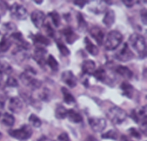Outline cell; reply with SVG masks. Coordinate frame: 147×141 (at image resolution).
<instances>
[{"label":"cell","mask_w":147,"mask_h":141,"mask_svg":"<svg viewBox=\"0 0 147 141\" xmlns=\"http://www.w3.org/2000/svg\"><path fill=\"white\" fill-rule=\"evenodd\" d=\"M36 71L34 68L28 66V68H26L25 71L20 74V79L24 86H27L32 90H36L40 89L42 86V81L40 79L34 77Z\"/></svg>","instance_id":"1"},{"label":"cell","mask_w":147,"mask_h":141,"mask_svg":"<svg viewBox=\"0 0 147 141\" xmlns=\"http://www.w3.org/2000/svg\"><path fill=\"white\" fill-rule=\"evenodd\" d=\"M129 42L131 46L137 52L141 58L146 57V40L143 35L138 33H134L129 37Z\"/></svg>","instance_id":"2"},{"label":"cell","mask_w":147,"mask_h":141,"mask_svg":"<svg viewBox=\"0 0 147 141\" xmlns=\"http://www.w3.org/2000/svg\"><path fill=\"white\" fill-rule=\"evenodd\" d=\"M123 41V35L118 30H111L108 34L105 42V47L107 50H114L119 47Z\"/></svg>","instance_id":"3"},{"label":"cell","mask_w":147,"mask_h":141,"mask_svg":"<svg viewBox=\"0 0 147 141\" xmlns=\"http://www.w3.org/2000/svg\"><path fill=\"white\" fill-rule=\"evenodd\" d=\"M106 115L109 120L115 125H121L127 117V113L126 111L116 106L110 108Z\"/></svg>","instance_id":"4"},{"label":"cell","mask_w":147,"mask_h":141,"mask_svg":"<svg viewBox=\"0 0 147 141\" xmlns=\"http://www.w3.org/2000/svg\"><path fill=\"white\" fill-rule=\"evenodd\" d=\"M8 133L11 138H15L19 140L24 141L27 140L32 135V129L30 125H23L21 127L15 129H9Z\"/></svg>","instance_id":"5"},{"label":"cell","mask_w":147,"mask_h":141,"mask_svg":"<svg viewBox=\"0 0 147 141\" xmlns=\"http://www.w3.org/2000/svg\"><path fill=\"white\" fill-rule=\"evenodd\" d=\"M114 58L121 62H128L134 58V54L129 47L127 43H123V45L115 53Z\"/></svg>","instance_id":"6"},{"label":"cell","mask_w":147,"mask_h":141,"mask_svg":"<svg viewBox=\"0 0 147 141\" xmlns=\"http://www.w3.org/2000/svg\"><path fill=\"white\" fill-rule=\"evenodd\" d=\"M11 17L18 20H24L27 17V11L22 5L14 3L9 7Z\"/></svg>","instance_id":"7"},{"label":"cell","mask_w":147,"mask_h":141,"mask_svg":"<svg viewBox=\"0 0 147 141\" xmlns=\"http://www.w3.org/2000/svg\"><path fill=\"white\" fill-rule=\"evenodd\" d=\"M88 124L91 129L96 132H102L106 127V119L101 117H93L88 118Z\"/></svg>","instance_id":"8"},{"label":"cell","mask_w":147,"mask_h":141,"mask_svg":"<svg viewBox=\"0 0 147 141\" xmlns=\"http://www.w3.org/2000/svg\"><path fill=\"white\" fill-rule=\"evenodd\" d=\"M61 80L70 89L76 87L77 85V78L72 70H67L63 71L61 75Z\"/></svg>","instance_id":"9"},{"label":"cell","mask_w":147,"mask_h":141,"mask_svg":"<svg viewBox=\"0 0 147 141\" xmlns=\"http://www.w3.org/2000/svg\"><path fill=\"white\" fill-rule=\"evenodd\" d=\"M32 22L37 28L40 29L44 25L45 20V14L43 12L40 10L36 9L31 13L30 15Z\"/></svg>","instance_id":"10"},{"label":"cell","mask_w":147,"mask_h":141,"mask_svg":"<svg viewBox=\"0 0 147 141\" xmlns=\"http://www.w3.org/2000/svg\"><path fill=\"white\" fill-rule=\"evenodd\" d=\"M46 54L47 50L45 47H36L32 58L39 66L44 67L46 64Z\"/></svg>","instance_id":"11"},{"label":"cell","mask_w":147,"mask_h":141,"mask_svg":"<svg viewBox=\"0 0 147 141\" xmlns=\"http://www.w3.org/2000/svg\"><path fill=\"white\" fill-rule=\"evenodd\" d=\"M23 107V103L21 99L17 96H13L10 98L9 101L8 109L13 113H19L21 112Z\"/></svg>","instance_id":"12"},{"label":"cell","mask_w":147,"mask_h":141,"mask_svg":"<svg viewBox=\"0 0 147 141\" xmlns=\"http://www.w3.org/2000/svg\"><path fill=\"white\" fill-rule=\"evenodd\" d=\"M31 39L34 45H36V47H45L49 45L50 43V40L40 33L32 34L31 35Z\"/></svg>","instance_id":"13"},{"label":"cell","mask_w":147,"mask_h":141,"mask_svg":"<svg viewBox=\"0 0 147 141\" xmlns=\"http://www.w3.org/2000/svg\"><path fill=\"white\" fill-rule=\"evenodd\" d=\"M90 34L91 37L96 41L98 45H101L103 43L104 40L105 34L102 29L99 27H93L90 29Z\"/></svg>","instance_id":"14"},{"label":"cell","mask_w":147,"mask_h":141,"mask_svg":"<svg viewBox=\"0 0 147 141\" xmlns=\"http://www.w3.org/2000/svg\"><path fill=\"white\" fill-rule=\"evenodd\" d=\"M96 63L93 60H84L81 65L82 73L84 75H93L96 70Z\"/></svg>","instance_id":"15"},{"label":"cell","mask_w":147,"mask_h":141,"mask_svg":"<svg viewBox=\"0 0 147 141\" xmlns=\"http://www.w3.org/2000/svg\"><path fill=\"white\" fill-rule=\"evenodd\" d=\"M62 33L64 35V37H65V40L67 41V43L70 45L74 43L79 37L78 35L70 27L63 29L62 30Z\"/></svg>","instance_id":"16"},{"label":"cell","mask_w":147,"mask_h":141,"mask_svg":"<svg viewBox=\"0 0 147 141\" xmlns=\"http://www.w3.org/2000/svg\"><path fill=\"white\" fill-rule=\"evenodd\" d=\"M120 89L122 92V95L129 99H132L134 93V88L131 84L128 83L127 81H123L121 84Z\"/></svg>","instance_id":"17"},{"label":"cell","mask_w":147,"mask_h":141,"mask_svg":"<svg viewBox=\"0 0 147 141\" xmlns=\"http://www.w3.org/2000/svg\"><path fill=\"white\" fill-rule=\"evenodd\" d=\"M27 51H28V50H27V49L17 47V48L14 49L12 51V55L17 60L22 62L29 58V54Z\"/></svg>","instance_id":"18"},{"label":"cell","mask_w":147,"mask_h":141,"mask_svg":"<svg viewBox=\"0 0 147 141\" xmlns=\"http://www.w3.org/2000/svg\"><path fill=\"white\" fill-rule=\"evenodd\" d=\"M116 20V14L112 9L108 10L103 18V23L107 27H111L115 22Z\"/></svg>","instance_id":"19"},{"label":"cell","mask_w":147,"mask_h":141,"mask_svg":"<svg viewBox=\"0 0 147 141\" xmlns=\"http://www.w3.org/2000/svg\"><path fill=\"white\" fill-rule=\"evenodd\" d=\"M84 43L85 46H86V49L90 55L93 56H96L99 53L98 48L96 45H95L91 40L88 38V37H86L84 39Z\"/></svg>","instance_id":"20"},{"label":"cell","mask_w":147,"mask_h":141,"mask_svg":"<svg viewBox=\"0 0 147 141\" xmlns=\"http://www.w3.org/2000/svg\"><path fill=\"white\" fill-rule=\"evenodd\" d=\"M116 73L125 79H131L133 76V72L127 66H118L115 69Z\"/></svg>","instance_id":"21"},{"label":"cell","mask_w":147,"mask_h":141,"mask_svg":"<svg viewBox=\"0 0 147 141\" xmlns=\"http://www.w3.org/2000/svg\"><path fill=\"white\" fill-rule=\"evenodd\" d=\"M67 117L69 120L73 123H80L83 121V117L80 115V113L76 112L74 109H68L67 113Z\"/></svg>","instance_id":"22"},{"label":"cell","mask_w":147,"mask_h":141,"mask_svg":"<svg viewBox=\"0 0 147 141\" xmlns=\"http://www.w3.org/2000/svg\"><path fill=\"white\" fill-rule=\"evenodd\" d=\"M61 92L63 93V99H64V102H65L67 104L72 105L76 103V99L73 96V95L69 92L67 89V88L65 87H62L61 88Z\"/></svg>","instance_id":"23"},{"label":"cell","mask_w":147,"mask_h":141,"mask_svg":"<svg viewBox=\"0 0 147 141\" xmlns=\"http://www.w3.org/2000/svg\"><path fill=\"white\" fill-rule=\"evenodd\" d=\"M11 40L7 35H4L0 40V53H5L9 49L11 45Z\"/></svg>","instance_id":"24"},{"label":"cell","mask_w":147,"mask_h":141,"mask_svg":"<svg viewBox=\"0 0 147 141\" xmlns=\"http://www.w3.org/2000/svg\"><path fill=\"white\" fill-rule=\"evenodd\" d=\"M12 70L11 66L7 61L0 60V77L3 75H10Z\"/></svg>","instance_id":"25"},{"label":"cell","mask_w":147,"mask_h":141,"mask_svg":"<svg viewBox=\"0 0 147 141\" xmlns=\"http://www.w3.org/2000/svg\"><path fill=\"white\" fill-rule=\"evenodd\" d=\"M77 21H78V29L80 32H86L88 28V23L83 17V14L80 12H78L77 14Z\"/></svg>","instance_id":"26"},{"label":"cell","mask_w":147,"mask_h":141,"mask_svg":"<svg viewBox=\"0 0 147 141\" xmlns=\"http://www.w3.org/2000/svg\"><path fill=\"white\" fill-rule=\"evenodd\" d=\"M67 109H65L64 106L61 104H58L55 111V116L58 119H63L67 117Z\"/></svg>","instance_id":"27"},{"label":"cell","mask_w":147,"mask_h":141,"mask_svg":"<svg viewBox=\"0 0 147 141\" xmlns=\"http://www.w3.org/2000/svg\"><path fill=\"white\" fill-rule=\"evenodd\" d=\"M93 76H94L98 81L101 82L106 81V80L108 79L107 73H106V71L104 69L101 68L95 70L94 73H93Z\"/></svg>","instance_id":"28"},{"label":"cell","mask_w":147,"mask_h":141,"mask_svg":"<svg viewBox=\"0 0 147 141\" xmlns=\"http://www.w3.org/2000/svg\"><path fill=\"white\" fill-rule=\"evenodd\" d=\"M1 122L4 125L6 126L11 127L14 125V122H15V119H14V116L9 113L5 112L3 115H1Z\"/></svg>","instance_id":"29"},{"label":"cell","mask_w":147,"mask_h":141,"mask_svg":"<svg viewBox=\"0 0 147 141\" xmlns=\"http://www.w3.org/2000/svg\"><path fill=\"white\" fill-rule=\"evenodd\" d=\"M46 64L48 65L49 67L50 68V69H51L52 70H53V71H57V70H58V62L57 61V60L55 58L54 56H53V55H49L47 58L46 59Z\"/></svg>","instance_id":"30"},{"label":"cell","mask_w":147,"mask_h":141,"mask_svg":"<svg viewBox=\"0 0 147 141\" xmlns=\"http://www.w3.org/2000/svg\"><path fill=\"white\" fill-rule=\"evenodd\" d=\"M3 30L5 31V35L9 36L17 32V26L13 22H7L3 24Z\"/></svg>","instance_id":"31"},{"label":"cell","mask_w":147,"mask_h":141,"mask_svg":"<svg viewBox=\"0 0 147 141\" xmlns=\"http://www.w3.org/2000/svg\"><path fill=\"white\" fill-rule=\"evenodd\" d=\"M56 45L58 48L59 51L60 52L63 56H68L70 54V51L68 47L60 40H56Z\"/></svg>","instance_id":"32"},{"label":"cell","mask_w":147,"mask_h":141,"mask_svg":"<svg viewBox=\"0 0 147 141\" xmlns=\"http://www.w3.org/2000/svg\"><path fill=\"white\" fill-rule=\"evenodd\" d=\"M48 16L51 18L52 22H53V24L55 27H58L60 25L61 23V19H60V16L58 13L56 11L50 12L48 13Z\"/></svg>","instance_id":"33"},{"label":"cell","mask_w":147,"mask_h":141,"mask_svg":"<svg viewBox=\"0 0 147 141\" xmlns=\"http://www.w3.org/2000/svg\"><path fill=\"white\" fill-rule=\"evenodd\" d=\"M29 122H30V125L35 128L40 127L42 125V121L38 117L34 114H32L29 117Z\"/></svg>","instance_id":"34"},{"label":"cell","mask_w":147,"mask_h":141,"mask_svg":"<svg viewBox=\"0 0 147 141\" xmlns=\"http://www.w3.org/2000/svg\"><path fill=\"white\" fill-rule=\"evenodd\" d=\"M50 96H51V94H50V89H48L47 88H44L42 91L40 92L39 97L42 101L47 102L50 100Z\"/></svg>","instance_id":"35"},{"label":"cell","mask_w":147,"mask_h":141,"mask_svg":"<svg viewBox=\"0 0 147 141\" xmlns=\"http://www.w3.org/2000/svg\"><path fill=\"white\" fill-rule=\"evenodd\" d=\"M102 138L103 139H111V140H117L118 133L114 129H109L108 132H105L101 135Z\"/></svg>","instance_id":"36"},{"label":"cell","mask_w":147,"mask_h":141,"mask_svg":"<svg viewBox=\"0 0 147 141\" xmlns=\"http://www.w3.org/2000/svg\"><path fill=\"white\" fill-rule=\"evenodd\" d=\"M5 84L8 87L11 88H17L19 86V83L17 79H14V77H12L11 76H8V78L7 79V81H6Z\"/></svg>","instance_id":"37"},{"label":"cell","mask_w":147,"mask_h":141,"mask_svg":"<svg viewBox=\"0 0 147 141\" xmlns=\"http://www.w3.org/2000/svg\"><path fill=\"white\" fill-rule=\"evenodd\" d=\"M44 27L45 29V32L47 34V35L50 37H54L55 35V32L54 29L51 27L50 23H46L45 24H44Z\"/></svg>","instance_id":"38"},{"label":"cell","mask_w":147,"mask_h":141,"mask_svg":"<svg viewBox=\"0 0 147 141\" xmlns=\"http://www.w3.org/2000/svg\"><path fill=\"white\" fill-rule=\"evenodd\" d=\"M129 132L130 135L134 138H136V139H140L142 138V135H141L140 132L134 127H131L129 129Z\"/></svg>","instance_id":"39"},{"label":"cell","mask_w":147,"mask_h":141,"mask_svg":"<svg viewBox=\"0 0 147 141\" xmlns=\"http://www.w3.org/2000/svg\"><path fill=\"white\" fill-rule=\"evenodd\" d=\"M57 140L58 141H70V137H69V135L67 133V132H62L61 134H60L57 138Z\"/></svg>","instance_id":"40"},{"label":"cell","mask_w":147,"mask_h":141,"mask_svg":"<svg viewBox=\"0 0 147 141\" xmlns=\"http://www.w3.org/2000/svg\"><path fill=\"white\" fill-rule=\"evenodd\" d=\"M141 18H142V22L144 25L147 24V12L146 9H143L141 11Z\"/></svg>","instance_id":"41"},{"label":"cell","mask_w":147,"mask_h":141,"mask_svg":"<svg viewBox=\"0 0 147 141\" xmlns=\"http://www.w3.org/2000/svg\"><path fill=\"white\" fill-rule=\"evenodd\" d=\"M131 117L132 118L134 121L136 123H139V118L138 117L137 113H136V109H133L131 111Z\"/></svg>","instance_id":"42"},{"label":"cell","mask_w":147,"mask_h":141,"mask_svg":"<svg viewBox=\"0 0 147 141\" xmlns=\"http://www.w3.org/2000/svg\"><path fill=\"white\" fill-rule=\"evenodd\" d=\"M73 3H74L75 5L78 6L80 8H83L84 6L86 5V4L89 3L88 1H73Z\"/></svg>","instance_id":"43"},{"label":"cell","mask_w":147,"mask_h":141,"mask_svg":"<svg viewBox=\"0 0 147 141\" xmlns=\"http://www.w3.org/2000/svg\"><path fill=\"white\" fill-rule=\"evenodd\" d=\"M122 2L123 3L126 7H127L128 8H131L135 4V3H136L137 1H129V0H124V1H122Z\"/></svg>","instance_id":"44"},{"label":"cell","mask_w":147,"mask_h":141,"mask_svg":"<svg viewBox=\"0 0 147 141\" xmlns=\"http://www.w3.org/2000/svg\"><path fill=\"white\" fill-rule=\"evenodd\" d=\"M86 141H96V139L95 138H93L92 135H89V136L86 138Z\"/></svg>","instance_id":"45"},{"label":"cell","mask_w":147,"mask_h":141,"mask_svg":"<svg viewBox=\"0 0 147 141\" xmlns=\"http://www.w3.org/2000/svg\"><path fill=\"white\" fill-rule=\"evenodd\" d=\"M34 1V2H35V3H37V4H41L43 2V1H36V0H35V1Z\"/></svg>","instance_id":"46"},{"label":"cell","mask_w":147,"mask_h":141,"mask_svg":"<svg viewBox=\"0 0 147 141\" xmlns=\"http://www.w3.org/2000/svg\"><path fill=\"white\" fill-rule=\"evenodd\" d=\"M1 132H0V138H1Z\"/></svg>","instance_id":"47"},{"label":"cell","mask_w":147,"mask_h":141,"mask_svg":"<svg viewBox=\"0 0 147 141\" xmlns=\"http://www.w3.org/2000/svg\"><path fill=\"white\" fill-rule=\"evenodd\" d=\"M1 112H0V117H1Z\"/></svg>","instance_id":"48"}]
</instances>
